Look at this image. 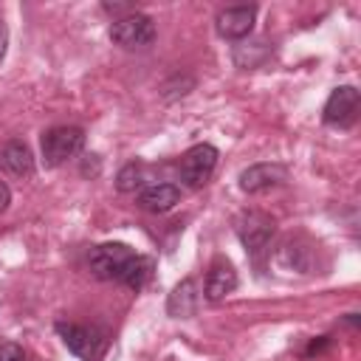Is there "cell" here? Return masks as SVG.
<instances>
[{
  "label": "cell",
  "mask_w": 361,
  "mask_h": 361,
  "mask_svg": "<svg viewBox=\"0 0 361 361\" xmlns=\"http://www.w3.org/2000/svg\"><path fill=\"white\" fill-rule=\"evenodd\" d=\"M56 333L65 341V347L73 355H79L82 361H102L107 347H110V336L102 327H93V324L56 322Z\"/></svg>",
  "instance_id": "6da1fadb"
},
{
  "label": "cell",
  "mask_w": 361,
  "mask_h": 361,
  "mask_svg": "<svg viewBox=\"0 0 361 361\" xmlns=\"http://www.w3.org/2000/svg\"><path fill=\"white\" fill-rule=\"evenodd\" d=\"M85 147V130L82 127H54L42 135L39 149H42V161L48 166H59L68 158L79 155Z\"/></svg>",
  "instance_id": "3957f363"
},
{
  "label": "cell",
  "mask_w": 361,
  "mask_h": 361,
  "mask_svg": "<svg viewBox=\"0 0 361 361\" xmlns=\"http://www.w3.org/2000/svg\"><path fill=\"white\" fill-rule=\"evenodd\" d=\"M0 166L17 178H28V175H34V155L23 141H8L0 149Z\"/></svg>",
  "instance_id": "4fadbf2b"
},
{
  "label": "cell",
  "mask_w": 361,
  "mask_h": 361,
  "mask_svg": "<svg viewBox=\"0 0 361 361\" xmlns=\"http://www.w3.org/2000/svg\"><path fill=\"white\" fill-rule=\"evenodd\" d=\"M285 180H288V169L282 164H254V166L240 172V189L248 192V195L274 189Z\"/></svg>",
  "instance_id": "ba28073f"
},
{
  "label": "cell",
  "mask_w": 361,
  "mask_h": 361,
  "mask_svg": "<svg viewBox=\"0 0 361 361\" xmlns=\"http://www.w3.org/2000/svg\"><path fill=\"white\" fill-rule=\"evenodd\" d=\"M237 288V271L228 259H214L209 274H206V288H203V296L209 302H223L231 290Z\"/></svg>",
  "instance_id": "30bf717a"
},
{
  "label": "cell",
  "mask_w": 361,
  "mask_h": 361,
  "mask_svg": "<svg viewBox=\"0 0 361 361\" xmlns=\"http://www.w3.org/2000/svg\"><path fill=\"white\" fill-rule=\"evenodd\" d=\"M197 302H200V293H197V285L192 279H183L172 288L169 299H166V313L172 319H189L195 316L197 310Z\"/></svg>",
  "instance_id": "8fae6325"
},
{
  "label": "cell",
  "mask_w": 361,
  "mask_h": 361,
  "mask_svg": "<svg viewBox=\"0 0 361 361\" xmlns=\"http://www.w3.org/2000/svg\"><path fill=\"white\" fill-rule=\"evenodd\" d=\"M0 361H25V353H23V347H17L14 341H6V344L0 347Z\"/></svg>",
  "instance_id": "2e32d148"
},
{
  "label": "cell",
  "mask_w": 361,
  "mask_h": 361,
  "mask_svg": "<svg viewBox=\"0 0 361 361\" xmlns=\"http://www.w3.org/2000/svg\"><path fill=\"white\" fill-rule=\"evenodd\" d=\"M178 200H180V189H178L175 183H152V186H147V189L138 195L141 209H147V212H152V214L169 212Z\"/></svg>",
  "instance_id": "7c38bea8"
},
{
  "label": "cell",
  "mask_w": 361,
  "mask_h": 361,
  "mask_svg": "<svg viewBox=\"0 0 361 361\" xmlns=\"http://www.w3.org/2000/svg\"><path fill=\"white\" fill-rule=\"evenodd\" d=\"M11 203V189L6 186V180H0V212H6Z\"/></svg>",
  "instance_id": "e0dca14e"
},
{
  "label": "cell",
  "mask_w": 361,
  "mask_h": 361,
  "mask_svg": "<svg viewBox=\"0 0 361 361\" xmlns=\"http://www.w3.org/2000/svg\"><path fill=\"white\" fill-rule=\"evenodd\" d=\"M149 276H152V259H149V257L135 254V257L130 259V265H127L124 276H121V285H127V288H133V290H141V288L147 285V279H149Z\"/></svg>",
  "instance_id": "5bb4252c"
},
{
  "label": "cell",
  "mask_w": 361,
  "mask_h": 361,
  "mask_svg": "<svg viewBox=\"0 0 361 361\" xmlns=\"http://www.w3.org/2000/svg\"><path fill=\"white\" fill-rule=\"evenodd\" d=\"M133 257H135V251L130 245H124V243H102V245H96L90 251L87 265H90L93 276H99L104 282H121V276H124V271H127Z\"/></svg>",
  "instance_id": "7a4b0ae2"
},
{
  "label": "cell",
  "mask_w": 361,
  "mask_h": 361,
  "mask_svg": "<svg viewBox=\"0 0 361 361\" xmlns=\"http://www.w3.org/2000/svg\"><path fill=\"white\" fill-rule=\"evenodd\" d=\"M141 180H144L141 166H138V164H127V166H121V172L116 175V189H118V192H135V189L141 186Z\"/></svg>",
  "instance_id": "9a60e30c"
},
{
  "label": "cell",
  "mask_w": 361,
  "mask_h": 361,
  "mask_svg": "<svg viewBox=\"0 0 361 361\" xmlns=\"http://www.w3.org/2000/svg\"><path fill=\"white\" fill-rule=\"evenodd\" d=\"M237 237L243 243V248L248 254H259L262 248H268L271 237H274V220L265 212H243L237 217Z\"/></svg>",
  "instance_id": "8992f818"
},
{
  "label": "cell",
  "mask_w": 361,
  "mask_h": 361,
  "mask_svg": "<svg viewBox=\"0 0 361 361\" xmlns=\"http://www.w3.org/2000/svg\"><path fill=\"white\" fill-rule=\"evenodd\" d=\"M6 45H8V28H6V23L0 20V62H3V56H6Z\"/></svg>",
  "instance_id": "ac0fdd59"
},
{
  "label": "cell",
  "mask_w": 361,
  "mask_h": 361,
  "mask_svg": "<svg viewBox=\"0 0 361 361\" xmlns=\"http://www.w3.org/2000/svg\"><path fill=\"white\" fill-rule=\"evenodd\" d=\"M358 90L353 85H341L330 93L327 104H324V121L330 127H350L358 116Z\"/></svg>",
  "instance_id": "52a82bcc"
},
{
  "label": "cell",
  "mask_w": 361,
  "mask_h": 361,
  "mask_svg": "<svg viewBox=\"0 0 361 361\" xmlns=\"http://www.w3.org/2000/svg\"><path fill=\"white\" fill-rule=\"evenodd\" d=\"M110 39L127 51L147 48L155 39V23L147 14H127L110 25Z\"/></svg>",
  "instance_id": "5b68a950"
},
{
  "label": "cell",
  "mask_w": 361,
  "mask_h": 361,
  "mask_svg": "<svg viewBox=\"0 0 361 361\" xmlns=\"http://www.w3.org/2000/svg\"><path fill=\"white\" fill-rule=\"evenodd\" d=\"M257 20V6H228L217 14V34L226 39H243L251 34Z\"/></svg>",
  "instance_id": "9c48e42d"
},
{
  "label": "cell",
  "mask_w": 361,
  "mask_h": 361,
  "mask_svg": "<svg viewBox=\"0 0 361 361\" xmlns=\"http://www.w3.org/2000/svg\"><path fill=\"white\" fill-rule=\"evenodd\" d=\"M217 158H220V152L212 144H195L180 158V180L186 186H192V189H200L214 175Z\"/></svg>",
  "instance_id": "277c9868"
}]
</instances>
